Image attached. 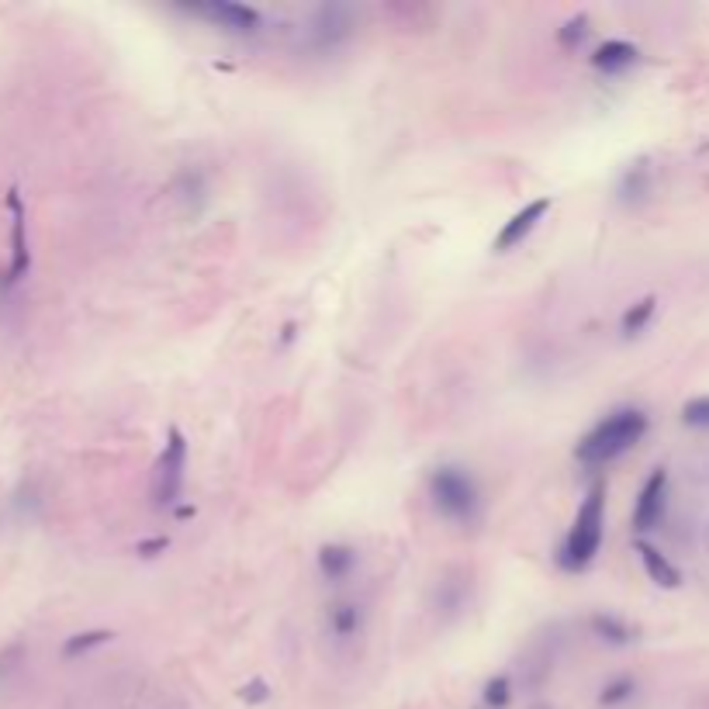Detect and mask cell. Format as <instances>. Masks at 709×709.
<instances>
[{
	"mask_svg": "<svg viewBox=\"0 0 709 709\" xmlns=\"http://www.w3.org/2000/svg\"><path fill=\"white\" fill-rule=\"evenodd\" d=\"M654 191V167L647 156L633 160L630 167H623V173L616 177V187H613V198L616 205L623 208H640Z\"/></svg>",
	"mask_w": 709,
	"mask_h": 709,
	"instance_id": "obj_11",
	"label": "cell"
},
{
	"mask_svg": "<svg viewBox=\"0 0 709 709\" xmlns=\"http://www.w3.org/2000/svg\"><path fill=\"white\" fill-rule=\"evenodd\" d=\"M602 537H606V488L592 485L585 492L582 505H578L568 533H564L561 550H557V564L564 571H571V575L585 571L599 557Z\"/></svg>",
	"mask_w": 709,
	"mask_h": 709,
	"instance_id": "obj_3",
	"label": "cell"
},
{
	"mask_svg": "<svg viewBox=\"0 0 709 709\" xmlns=\"http://www.w3.org/2000/svg\"><path fill=\"white\" fill-rule=\"evenodd\" d=\"M512 696H516V689H512V678L505 675V671L492 675L485 685H481V706L485 709H509Z\"/></svg>",
	"mask_w": 709,
	"mask_h": 709,
	"instance_id": "obj_18",
	"label": "cell"
},
{
	"mask_svg": "<svg viewBox=\"0 0 709 709\" xmlns=\"http://www.w3.org/2000/svg\"><path fill=\"white\" fill-rule=\"evenodd\" d=\"M633 550H637V557H640V564H644L647 578H651V582L658 585V588H678V585H682V571L671 564V557L665 554V550H658L647 537L633 540Z\"/></svg>",
	"mask_w": 709,
	"mask_h": 709,
	"instance_id": "obj_15",
	"label": "cell"
},
{
	"mask_svg": "<svg viewBox=\"0 0 709 709\" xmlns=\"http://www.w3.org/2000/svg\"><path fill=\"white\" fill-rule=\"evenodd\" d=\"M357 32V11L346 4H322L315 7L308 21V49L312 52H336Z\"/></svg>",
	"mask_w": 709,
	"mask_h": 709,
	"instance_id": "obj_6",
	"label": "cell"
},
{
	"mask_svg": "<svg viewBox=\"0 0 709 709\" xmlns=\"http://www.w3.org/2000/svg\"><path fill=\"white\" fill-rule=\"evenodd\" d=\"M588 63H592V70L606 73V77H620V73L633 70L640 63V49L626 39H606L602 45H595Z\"/></svg>",
	"mask_w": 709,
	"mask_h": 709,
	"instance_id": "obj_14",
	"label": "cell"
},
{
	"mask_svg": "<svg viewBox=\"0 0 709 709\" xmlns=\"http://www.w3.org/2000/svg\"><path fill=\"white\" fill-rule=\"evenodd\" d=\"M654 315H658V298H654V294H644V298L633 301V305L620 315V336L637 339L647 326H651Z\"/></svg>",
	"mask_w": 709,
	"mask_h": 709,
	"instance_id": "obj_16",
	"label": "cell"
},
{
	"mask_svg": "<svg viewBox=\"0 0 709 709\" xmlns=\"http://www.w3.org/2000/svg\"><path fill=\"white\" fill-rule=\"evenodd\" d=\"M7 211H11V263H7L4 277H0V291L18 288L32 270V243H28V218H25V201L21 191L11 187L7 191Z\"/></svg>",
	"mask_w": 709,
	"mask_h": 709,
	"instance_id": "obj_7",
	"label": "cell"
},
{
	"mask_svg": "<svg viewBox=\"0 0 709 709\" xmlns=\"http://www.w3.org/2000/svg\"><path fill=\"white\" fill-rule=\"evenodd\" d=\"M588 633L606 647H630L640 640V626L630 623L620 613H613V609H595V613L588 616Z\"/></svg>",
	"mask_w": 709,
	"mask_h": 709,
	"instance_id": "obj_12",
	"label": "cell"
},
{
	"mask_svg": "<svg viewBox=\"0 0 709 709\" xmlns=\"http://www.w3.org/2000/svg\"><path fill=\"white\" fill-rule=\"evenodd\" d=\"M682 422L696 429H709V395H699L682 405Z\"/></svg>",
	"mask_w": 709,
	"mask_h": 709,
	"instance_id": "obj_21",
	"label": "cell"
},
{
	"mask_svg": "<svg viewBox=\"0 0 709 709\" xmlns=\"http://www.w3.org/2000/svg\"><path fill=\"white\" fill-rule=\"evenodd\" d=\"M651 429V416L637 405H620V409L606 412L592 429L578 440L575 460L585 471H602V467L616 464L620 457L630 454Z\"/></svg>",
	"mask_w": 709,
	"mask_h": 709,
	"instance_id": "obj_1",
	"label": "cell"
},
{
	"mask_svg": "<svg viewBox=\"0 0 709 709\" xmlns=\"http://www.w3.org/2000/svg\"><path fill=\"white\" fill-rule=\"evenodd\" d=\"M111 640V630H87V633H73L63 644V658H80V654L94 651V647H104Z\"/></svg>",
	"mask_w": 709,
	"mask_h": 709,
	"instance_id": "obj_19",
	"label": "cell"
},
{
	"mask_svg": "<svg viewBox=\"0 0 709 709\" xmlns=\"http://www.w3.org/2000/svg\"><path fill=\"white\" fill-rule=\"evenodd\" d=\"M665 509H668V471L665 467H654L644 485H640L637 502H633V530H637V537H647V533L658 530L661 519H665Z\"/></svg>",
	"mask_w": 709,
	"mask_h": 709,
	"instance_id": "obj_8",
	"label": "cell"
},
{
	"mask_svg": "<svg viewBox=\"0 0 709 709\" xmlns=\"http://www.w3.org/2000/svg\"><path fill=\"white\" fill-rule=\"evenodd\" d=\"M326 633L329 640L339 647L353 644V640L364 637L367 630V606L360 599H353V595H336L333 602L326 606Z\"/></svg>",
	"mask_w": 709,
	"mask_h": 709,
	"instance_id": "obj_9",
	"label": "cell"
},
{
	"mask_svg": "<svg viewBox=\"0 0 709 709\" xmlns=\"http://www.w3.org/2000/svg\"><path fill=\"white\" fill-rule=\"evenodd\" d=\"M588 35H592V21H588V14H575V18H568L561 28H557V42H561L564 49H578Z\"/></svg>",
	"mask_w": 709,
	"mask_h": 709,
	"instance_id": "obj_20",
	"label": "cell"
},
{
	"mask_svg": "<svg viewBox=\"0 0 709 709\" xmlns=\"http://www.w3.org/2000/svg\"><path fill=\"white\" fill-rule=\"evenodd\" d=\"M239 699H243V703H250V706L267 703V699H270V685L263 682V678H253V682H246L243 689H239Z\"/></svg>",
	"mask_w": 709,
	"mask_h": 709,
	"instance_id": "obj_22",
	"label": "cell"
},
{
	"mask_svg": "<svg viewBox=\"0 0 709 709\" xmlns=\"http://www.w3.org/2000/svg\"><path fill=\"white\" fill-rule=\"evenodd\" d=\"M440 609H450V613H460L464 609V585H450L440 582Z\"/></svg>",
	"mask_w": 709,
	"mask_h": 709,
	"instance_id": "obj_23",
	"label": "cell"
},
{
	"mask_svg": "<svg viewBox=\"0 0 709 709\" xmlns=\"http://www.w3.org/2000/svg\"><path fill=\"white\" fill-rule=\"evenodd\" d=\"M426 495L436 516L450 526L474 530L485 519V492H481L471 467L457 464V460H443L426 474Z\"/></svg>",
	"mask_w": 709,
	"mask_h": 709,
	"instance_id": "obj_2",
	"label": "cell"
},
{
	"mask_svg": "<svg viewBox=\"0 0 709 709\" xmlns=\"http://www.w3.org/2000/svg\"><path fill=\"white\" fill-rule=\"evenodd\" d=\"M550 208H554V201L550 198H533L526 201L523 208L516 211V215L509 218V222L499 229V236L492 239V253H512L516 246H523L526 239L533 236V232L540 229V222L550 215Z\"/></svg>",
	"mask_w": 709,
	"mask_h": 709,
	"instance_id": "obj_10",
	"label": "cell"
},
{
	"mask_svg": "<svg viewBox=\"0 0 709 709\" xmlns=\"http://www.w3.org/2000/svg\"><path fill=\"white\" fill-rule=\"evenodd\" d=\"M637 692H640V682L633 675H613L599 689V699H595V703H599V709H620L626 703H633Z\"/></svg>",
	"mask_w": 709,
	"mask_h": 709,
	"instance_id": "obj_17",
	"label": "cell"
},
{
	"mask_svg": "<svg viewBox=\"0 0 709 709\" xmlns=\"http://www.w3.org/2000/svg\"><path fill=\"white\" fill-rule=\"evenodd\" d=\"M184 11L201 21H208V25L218 28V32L236 35V39H253V35H260L263 25H267L260 7L239 4V0H201V4H187Z\"/></svg>",
	"mask_w": 709,
	"mask_h": 709,
	"instance_id": "obj_5",
	"label": "cell"
},
{
	"mask_svg": "<svg viewBox=\"0 0 709 709\" xmlns=\"http://www.w3.org/2000/svg\"><path fill=\"white\" fill-rule=\"evenodd\" d=\"M357 564H360V554L350 543H322L319 554H315V568H319L322 582L329 585H343L346 578L357 571Z\"/></svg>",
	"mask_w": 709,
	"mask_h": 709,
	"instance_id": "obj_13",
	"label": "cell"
},
{
	"mask_svg": "<svg viewBox=\"0 0 709 709\" xmlns=\"http://www.w3.org/2000/svg\"><path fill=\"white\" fill-rule=\"evenodd\" d=\"M167 547H170V537H153V540H142L139 547H135V554H139V557H156V554H163Z\"/></svg>",
	"mask_w": 709,
	"mask_h": 709,
	"instance_id": "obj_24",
	"label": "cell"
},
{
	"mask_svg": "<svg viewBox=\"0 0 709 709\" xmlns=\"http://www.w3.org/2000/svg\"><path fill=\"white\" fill-rule=\"evenodd\" d=\"M184 478H187V436L177 426H170L163 454L156 460L153 471V502L156 509H173L184 495Z\"/></svg>",
	"mask_w": 709,
	"mask_h": 709,
	"instance_id": "obj_4",
	"label": "cell"
}]
</instances>
